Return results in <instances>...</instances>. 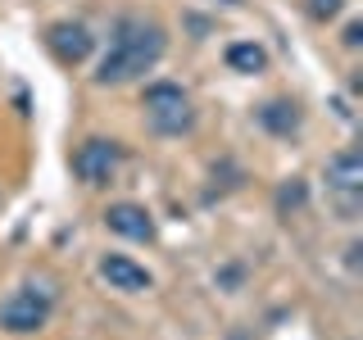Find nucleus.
Segmentation results:
<instances>
[{
	"instance_id": "f257e3e1",
	"label": "nucleus",
	"mask_w": 363,
	"mask_h": 340,
	"mask_svg": "<svg viewBox=\"0 0 363 340\" xmlns=\"http://www.w3.org/2000/svg\"><path fill=\"white\" fill-rule=\"evenodd\" d=\"M164 28L150 18H123L118 28H113V41H109V55L100 60V73L96 82L105 86H118V82H132V77L150 73L159 64V55H164Z\"/></svg>"
},
{
	"instance_id": "f03ea898",
	"label": "nucleus",
	"mask_w": 363,
	"mask_h": 340,
	"mask_svg": "<svg viewBox=\"0 0 363 340\" xmlns=\"http://www.w3.org/2000/svg\"><path fill=\"white\" fill-rule=\"evenodd\" d=\"M145 118H150L155 132L182 136L196 123V109H191V96L177 82H150L145 86Z\"/></svg>"
},
{
	"instance_id": "7ed1b4c3",
	"label": "nucleus",
	"mask_w": 363,
	"mask_h": 340,
	"mask_svg": "<svg viewBox=\"0 0 363 340\" xmlns=\"http://www.w3.org/2000/svg\"><path fill=\"white\" fill-rule=\"evenodd\" d=\"M45 317H50V290H37V286H23L0 304V327L14 332V336L41 332Z\"/></svg>"
},
{
	"instance_id": "20e7f679",
	"label": "nucleus",
	"mask_w": 363,
	"mask_h": 340,
	"mask_svg": "<svg viewBox=\"0 0 363 340\" xmlns=\"http://www.w3.org/2000/svg\"><path fill=\"white\" fill-rule=\"evenodd\" d=\"M118 164H123L118 141H105V136H91V141H82L77 154H73V173L82 177L86 186H105V181H113Z\"/></svg>"
},
{
	"instance_id": "39448f33",
	"label": "nucleus",
	"mask_w": 363,
	"mask_h": 340,
	"mask_svg": "<svg viewBox=\"0 0 363 340\" xmlns=\"http://www.w3.org/2000/svg\"><path fill=\"white\" fill-rule=\"evenodd\" d=\"M327 186L340 200V213L354 218L359 213V191H363V159L354 150H340L332 164H327Z\"/></svg>"
},
{
	"instance_id": "423d86ee",
	"label": "nucleus",
	"mask_w": 363,
	"mask_h": 340,
	"mask_svg": "<svg viewBox=\"0 0 363 340\" xmlns=\"http://www.w3.org/2000/svg\"><path fill=\"white\" fill-rule=\"evenodd\" d=\"M45 45H50V55L60 64H82L91 55V32L82 23H50V32H45Z\"/></svg>"
},
{
	"instance_id": "0eeeda50",
	"label": "nucleus",
	"mask_w": 363,
	"mask_h": 340,
	"mask_svg": "<svg viewBox=\"0 0 363 340\" xmlns=\"http://www.w3.org/2000/svg\"><path fill=\"white\" fill-rule=\"evenodd\" d=\"M105 227L118 236H128V241H155V218L145 204H109L105 209Z\"/></svg>"
},
{
	"instance_id": "6e6552de",
	"label": "nucleus",
	"mask_w": 363,
	"mask_h": 340,
	"mask_svg": "<svg viewBox=\"0 0 363 340\" xmlns=\"http://www.w3.org/2000/svg\"><path fill=\"white\" fill-rule=\"evenodd\" d=\"M100 277H105L113 290H128V295H141V290L155 286V277L141 264H132L128 254H105L100 259Z\"/></svg>"
},
{
	"instance_id": "1a4fd4ad",
	"label": "nucleus",
	"mask_w": 363,
	"mask_h": 340,
	"mask_svg": "<svg viewBox=\"0 0 363 340\" xmlns=\"http://www.w3.org/2000/svg\"><path fill=\"white\" fill-rule=\"evenodd\" d=\"M259 123L277 136H291L300 128V105H295V100H268V105L259 109Z\"/></svg>"
},
{
	"instance_id": "9d476101",
	"label": "nucleus",
	"mask_w": 363,
	"mask_h": 340,
	"mask_svg": "<svg viewBox=\"0 0 363 340\" xmlns=\"http://www.w3.org/2000/svg\"><path fill=\"white\" fill-rule=\"evenodd\" d=\"M227 64L236 68V73H264L268 68V50L255 41H232L227 45Z\"/></svg>"
},
{
	"instance_id": "9b49d317",
	"label": "nucleus",
	"mask_w": 363,
	"mask_h": 340,
	"mask_svg": "<svg viewBox=\"0 0 363 340\" xmlns=\"http://www.w3.org/2000/svg\"><path fill=\"white\" fill-rule=\"evenodd\" d=\"M340 5H345V0H309V14L313 18H336Z\"/></svg>"
},
{
	"instance_id": "f8f14e48",
	"label": "nucleus",
	"mask_w": 363,
	"mask_h": 340,
	"mask_svg": "<svg viewBox=\"0 0 363 340\" xmlns=\"http://www.w3.org/2000/svg\"><path fill=\"white\" fill-rule=\"evenodd\" d=\"M363 41V28H359V23H350V28H345V45H359Z\"/></svg>"
}]
</instances>
